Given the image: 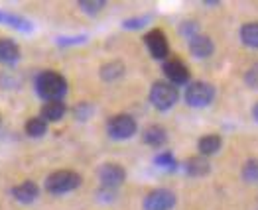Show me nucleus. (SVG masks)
I'll use <instances>...</instances> for the list:
<instances>
[{
  "label": "nucleus",
  "mask_w": 258,
  "mask_h": 210,
  "mask_svg": "<svg viewBox=\"0 0 258 210\" xmlns=\"http://www.w3.org/2000/svg\"><path fill=\"white\" fill-rule=\"evenodd\" d=\"M81 175L69 169H59L47 175L45 179V190L51 194H65L81 187Z\"/></svg>",
  "instance_id": "2"
},
{
  "label": "nucleus",
  "mask_w": 258,
  "mask_h": 210,
  "mask_svg": "<svg viewBox=\"0 0 258 210\" xmlns=\"http://www.w3.org/2000/svg\"><path fill=\"white\" fill-rule=\"evenodd\" d=\"M148 98H150L152 106L156 110L166 112V110H170V108L175 106L177 98H179V90L172 83H168V81H156V83L152 84Z\"/></svg>",
  "instance_id": "3"
},
{
  "label": "nucleus",
  "mask_w": 258,
  "mask_h": 210,
  "mask_svg": "<svg viewBox=\"0 0 258 210\" xmlns=\"http://www.w3.org/2000/svg\"><path fill=\"white\" fill-rule=\"evenodd\" d=\"M183 171L189 175V177H205L209 171H211V163L207 157L203 155H194L189 157L185 163H183Z\"/></svg>",
  "instance_id": "13"
},
{
  "label": "nucleus",
  "mask_w": 258,
  "mask_h": 210,
  "mask_svg": "<svg viewBox=\"0 0 258 210\" xmlns=\"http://www.w3.org/2000/svg\"><path fill=\"white\" fill-rule=\"evenodd\" d=\"M240 42L246 47L258 49V22H246L240 26Z\"/></svg>",
  "instance_id": "18"
},
{
  "label": "nucleus",
  "mask_w": 258,
  "mask_h": 210,
  "mask_svg": "<svg viewBox=\"0 0 258 210\" xmlns=\"http://www.w3.org/2000/svg\"><path fill=\"white\" fill-rule=\"evenodd\" d=\"M187 47H189V53L197 57V59H207L213 55L215 51V43L209 36H203V34H197L195 38L187 40Z\"/></svg>",
  "instance_id": "10"
},
{
  "label": "nucleus",
  "mask_w": 258,
  "mask_h": 210,
  "mask_svg": "<svg viewBox=\"0 0 258 210\" xmlns=\"http://www.w3.org/2000/svg\"><path fill=\"white\" fill-rule=\"evenodd\" d=\"M144 43L150 51V55L158 61H166L170 57V43H168V38L162 30L154 28L150 30L146 36H144Z\"/></svg>",
  "instance_id": "7"
},
{
  "label": "nucleus",
  "mask_w": 258,
  "mask_h": 210,
  "mask_svg": "<svg viewBox=\"0 0 258 210\" xmlns=\"http://www.w3.org/2000/svg\"><path fill=\"white\" fill-rule=\"evenodd\" d=\"M215 100V86L205 81L189 83L185 88V102L194 108H205Z\"/></svg>",
  "instance_id": "4"
},
{
  "label": "nucleus",
  "mask_w": 258,
  "mask_h": 210,
  "mask_svg": "<svg viewBox=\"0 0 258 210\" xmlns=\"http://www.w3.org/2000/svg\"><path fill=\"white\" fill-rule=\"evenodd\" d=\"M36 92L45 102L63 100V96L67 94V81L57 71H42L36 77Z\"/></svg>",
  "instance_id": "1"
},
{
  "label": "nucleus",
  "mask_w": 258,
  "mask_h": 210,
  "mask_svg": "<svg viewBox=\"0 0 258 210\" xmlns=\"http://www.w3.org/2000/svg\"><path fill=\"white\" fill-rule=\"evenodd\" d=\"M126 181V171L120 163H103L99 167V183L101 189L116 190Z\"/></svg>",
  "instance_id": "6"
},
{
  "label": "nucleus",
  "mask_w": 258,
  "mask_h": 210,
  "mask_svg": "<svg viewBox=\"0 0 258 210\" xmlns=\"http://www.w3.org/2000/svg\"><path fill=\"white\" fill-rule=\"evenodd\" d=\"M252 116H254V120L258 122V102L254 104V108H252Z\"/></svg>",
  "instance_id": "28"
},
{
  "label": "nucleus",
  "mask_w": 258,
  "mask_h": 210,
  "mask_svg": "<svg viewBox=\"0 0 258 210\" xmlns=\"http://www.w3.org/2000/svg\"><path fill=\"white\" fill-rule=\"evenodd\" d=\"M221 146H223V140H221L219 134H205V136L199 138V142H197L199 155H203V157H211V155H215L217 151L221 149Z\"/></svg>",
  "instance_id": "15"
},
{
  "label": "nucleus",
  "mask_w": 258,
  "mask_h": 210,
  "mask_svg": "<svg viewBox=\"0 0 258 210\" xmlns=\"http://www.w3.org/2000/svg\"><path fill=\"white\" fill-rule=\"evenodd\" d=\"M244 83L248 84L250 88L258 90V63H254L246 73H244Z\"/></svg>",
  "instance_id": "25"
},
{
  "label": "nucleus",
  "mask_w": 258,
  "mask_h": 210,
  "mask_svg": "<svg viewBox=\"0 0 258 210\" xmlns=\"http://www.w3.org/2000/svg\"><path fill=\"white\" fill-rule=\"evenodd\" d=\"M154 163H156L158 167L168 169V171H173V169L177 167V161H175V157L172 155V151H162V153H158L156 159H154Z\"/></svg>",
  "instance_id": "22"
},
{
  "label": "nucleus",
  "mask_w": 258,
  "mask_h": 210,
  "mask_svg": "<svg viewBox=\"0 0 258 210\" xmlns=\"http://www.w3.org/2000/svg\"><path fill=\"white\" fill-rule=\"evenodd\" d=\"M85 40V36H79V38H71V40H59V45H69V43H81Z\"/></svg>",
  "instance_id": "27"
},
{
  "label": "nucleus",
  "mask_w": 258,
  "mask_h": 210,
  "mask_svg": "<svg viewBox=\"0 0 258 210\" xmlns=\"http://www.w3.org/2000/svg\"><path fill=\"white\" fill-rule=\"evenodd\" d=\"M173 206H175V192L170 189H154L142 200L144 210H172Z\"/></svg>",
  "instance_id": "8"
},
{
  "label": "nucleus",
  "mask_w": 258,
  "mask_h": 210,
  "mask_svg": "<svg viewBox=\"0 0 258 210\" xmlns=\"http://www.w3.org/2000/svg\"><path fill=\"white\" fill-rule=\"evenodd\" d=\"M148 16H142V18H130V20H126L122 26L126 28V30H138V28H142L144 24H148Z\"/></svg>",
  "instance_id": "26"
},
{
  "label": "nucleus",
  "mask_w": 258,
  "mask_h": 210,
  "mask_svg": "<svg viewBox=\"0 0 258 210\" xmlns=\"http://www.w3.org/2000/svg\"><path fill=\"white\" fill-rule=\"evenodd\" d=\"M142 140L144 144L150 147H162L168 142V130L160 124H152L142 132Z\"/></svg>",
  "instance_id": "12"
},
{
  "label": "nucleus",
  "mask_w": 258,
  "mask_h": 210,
  "mask_svg": "<svg viewBox=\"0 0 258 210\" xmlns=\"http://www.w3.org/2000/svg\"><path fill=\"white\" fill-rule=\"evenodd\" d=\"M67 112V106L63 100H51L42 106V118L45 122H59Z\"/></svg>",
  "instance_id": "16"
},
{
  "label": "nucleus",
  "mask_w": 258,
  "mask_h": 210,
  "mask_svg": "<svg viewBox=\"0 0 258 210\" xmlns=\"http://www.w3.org/2000/svg\"><path fill=\"white\" fill-rule=\"evenodd\" d=\"M162 71H164L168 83H172L173 86L175 84H187L189 83V77H191L189 67L183 63L181 59H175V57L166 59L164 65H162Z\"/></svg>",
  "instance_id": "9"
},
{
  "label": "nucleus",
  "mask_w": 258,
  "mask_h": 210,
  "mask_svg": "<svg viewBox=\"0 0 258 210\" xmlns=\"http://www.w3.org/2000/svg\"><path fill=\"white\" fill-rule=\"evenodd\" d=\"M20 59V47L18 43L10 38H2L0 40V63L14 65Z\"/></svg>",
  "instance_id": "14"
},
{
  "label": "nucleus",
  "mask_w": 258,
  "mask_h": 210,
  "mask_svg": "<svg viewBox=\"0 0 258 210\" xmlns=\"http://www.w3.org/2000/svg\"><path fill=\"white\" fill-rule=\"evenodd\" d=\"M45 132H47V122L42 116H34L26 122V134L30 138H42V136H45Z\"/></svg>",
  "instance_id": "19"
},
{
  "label": "nucleus",
  "mask_w": 258,
  "mask_h": 210,
  "mask_svg": "<svg viewBox=\"0 0 258 210\" xmlns=\"http://www.w3.org/2000/svg\"><path fill=\"white\" fill-rule=\"evenodd\" d=\"M105 6H107L105 0H81L79 2V8L89 16H97L101 10H105Z\"/></svg>",
  "instance_id": "21"
},
{
  "label": "nucleus",
  "mask_w": 258,
  "mask_h": 210,
  "mask_svg": "<svg viewBox=\"0 0 258 210\" xmlns=\"http://www.w3.org/2000/svg\"><path fill=\"white\" fill-rule=\"evenodd\" d=\"M240 177L244 183H256L258 181V159L250 157L244 161V165L240 169Z\"/></svg>",
  "instance_id": "20"
},
{
  "label": "nucleus",
  "mask_w": 258,
  "mask_h": 210,
  "mask_svg": "<svg viewBox=\"0 0 258 210\" xmlns=\"http://www.w3.org/2000/svg\"><path fill=\"white\" fill-rule=\"evenodd\" d=\"M256 210H258V208H256Z\"/></svg>",
  "instance_id": "29"
},
{
  "label": "nucleus",
  "mask_w": 258,
  "mask_h": 210,
  "mask_svg": "<svg viewBox=\"0 0 258 210\" xmlns=\"http://www.w3.org/2000/svg\"><path fill=\"white\" fill-rule=\"evenodd\" d=\"M101 79L103 81H107V83H112V81H118V79H122L124 77V73H126V67L122 61H108L101 67Z\"/></svg>",
  "instance_id": "17"
},
{
  "label": "nucleus",
  "mask_w": 258,
  "mask_h": 210,
  "mask_svg": "<svg viewBox=\"0 0 258 210\" xmlns=\"http://www.w3.org/2000/svg\"><path fill=\"white\" fill-rule=\"evenodd\" d=\"M179 34L183 36V38H187V40H191L195 38L197 34H199V24L195 20H185L179 24Z\"/></svg>",
  "instance_id": "23"
},
{
  "label": "nucleus",
  "mask_w": 258,
  "mask_h": 210,
  "mask_svg": "<svg viewBox=\"0 0 258 210\" xmlns=\"http://www.w3.org/2000/svg\"><path fill=\"white\" fill-rule=\"evenodd\" d=\"M12 194H14V198H16L18 202L30 204V202H34V200L40 196V187H38V183H34V181H24V183L16 185V187L12 189Z\"/></svg>",
  "instance_id": "11"
},
{
  "label": "nucleus",
  "mask_w": 258,
  "mask_h": 210,
  "mask_svg": "<svg viewBox=\"0 0 258 210\" xmlns=\"http://www.w3.org/2000/svg\"><path fill=\"white\" fill-rule=\"evenodd\" d=\"M73 114H75V118H77V120L85 122V120L91 118V114H93V106L89 104V102H79V104L75 106Z\"/></svg>",
  "instance_id": "24"
},
{
  "label": "nucleus",
  "mask_w": 258,
  "mask_h": 210,
  "mask_svg": "<svg viewBox=\"0 0 258 210\" xmlns=\"http://www.w3.org/2000/svg\"><path fill=\"white\" fill-rule=\"evenodd\" d=\"M138 132V124L130 114H114L112 118H108L107 122V134L112 140H130L134 134Z\"/></svg>",
  "instance_id": "5"
}]
</instances>
